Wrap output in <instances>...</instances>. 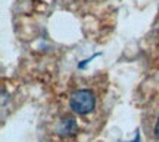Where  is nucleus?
<instances>
[{
	"mask_svg": "<svg viewBox=\"0 0 159 142\" xmlns=\"http://www.w3.org/2000/svg\"><path fill=\"white\" fill-rule=\"evenodd\" d=\"M155 135H156V138H159V119L156 122V125H155Z\"/></svg>",
	"mask_w": 159,
	"mask_h": 142,
	"instance_id": "obj_3",
	"label": "nucleus"
},
{
	"mask_svg": "<svg viewBox=\"0 0 159 142\" xmlns=\"http://www.w3.org/2000/svg\"><path fill=\"white\" fill-rule=\"evenodd\" d=\"M96 106V98L93 95V92L89 90H78L72 92V95L69 98V107L78 114H87L93 111V108Z\"/></svg>",
	"mask_w": 159,
	"mask_h": 142,
	"instance_id": "obj_1",
	"label": "nucleus"
},
{
	"mask_svg": "<svg viewBox=\"0 0 159 142\" xmlns=\"http://www.w3.org/2000/svg\"><path fill=\"white\" fill-rule=\"evenodd\" d=\"M59 133L62 136H69V135H74L77 132V123L72 117H65L62 119V122L59 123V127H57Z\"/></svg>",
	"mask_w": 159,
	"mask_h": 142,
	"instance_id": "obj_2",
	"label": "nucleus"
},
{
	"mask_svg": "<svg viewBox=\"0 0 159 142\" xmlns=\"http://www.w3.org/2000/svg\"><path fill=\"white\" fill-rule=\"evenodd\" d=\"M140 141V136H139V133L136 135V138H134V141H131V142H139Z\"/></svg>",
	"mask_w": 159,
	"mask_h": 142,
	"instance_id": "obj_4",
	"label": "nucleus"
}]
</instances>
